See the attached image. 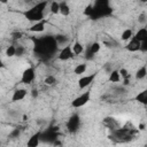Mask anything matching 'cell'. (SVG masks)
I'll return each instance as SVG.
<instances>
[{"instance_id": "cell-38", "label": "cell", "mask_w": 147, "mask_h": 147, "mask_svg": "<svg viewBox=\"0 0 147 147\" xmlns=\"http://www.w3.org/2000/svg\"><path fill=\"white\" fill-rule=\"evenodd\" d=\"M140 1H141L142 3H146V2H147V0H140Z\"/></svg>"}, {"instance_id": "cell-26", "label": "cell", "mask_w": 147, "mask_h": 147, "mask_svg": "<svg viewBox=\"0 0 147 147\" xmlns=\"http://www.w3.org/2000/svg\"><path fill=\"white\" fill-rule=\"evenodd\" d=\"M54 38H55L57 45H62L68 40V37L64 36V34H56V36H54Z\"/></svg>"}, {"instance_id": "cell-13", "label": "cell", "mask_w": 147, "mask_h": 147, "mask_svg": "<svg viewBox=\"0 0 147 147\" xmlns=\"http://www.w3.org/2000/svg\"><path fill=\"white\" fill-rule=\"evenodd\" d=\"M102 123H103V125H106V126H107L108 129H110L111 131L115 130V129H117V127H119L118 122H117L114 117H106V118L102 121Z\"/></svg>"}, {"instance_id": "cell-39", "label": "cell", "mask_w": 147, "mask_h": 147, "mask_svg": "<svg viewBox=\"0 0 147 147\" xmlns=\"http://www.w3.org/2000/svg\"><path fill=\"white\" fill-rule=\"evenodd\" d=\"M0 83H1V78H0Z\"/></svg>"}, {"instance_id": "cell-37", "label": "cell", "mask_w": 147, "mask_h": 147, "mask_svg": "<svg viewBox=\"0 0 147 147\" xmlns=\"http://www.w3.org/2000/svg\"><path fill=\"white\" fill-rule=\"evenodd\" d=\"M8 1H9V0H0V3L6 5V3H8Z\"/></svg>"}, {"instance_id": "cell-27", "label": "cell", "mask_w": 147, "mask_h": 147, "mask_svg": "<svg viewBox=\"0 0 147 147\" xmlns=\"http://www.w3.org/2000/svg\"><path fill=\"white\" fill-rule=\"evenodd\" d=\"M118 72H119V76H121V78H122V79H123V78H126V77H131V75H130L129 70H127V69H125V68H121V69L118 70Z\"/></svg>"}, {"instance_id": "cell-14", "label": "cell", "mask_w": 147, "mask_h": 147, "mask_svg": "<svg viewBox=\"0 0 147 147\" xmlns=\"http://www.w3.org/2000/svg\"><path fill=\"white\" fill-rule=\"evenodd\" d=\"M59 5H60L59 14H61V15L64 16V17H68V16L70 15V13H71V9H70V6L68 5V2L63 0V1L59 2Z\"/></svg>"}, {"instance_id": "cell-28", "label": "cell", "mask_w": 147, "mask_h": 147, "mask_svg": "<svg viewBox=\"0 0 147 147\" xmlns=\"http://www.w3.org/2000/svg\"><path fill=\"white\" fill-rule=\"evenodd\" d=\"M25 53V47L22 46V45H18L16 46V55L15 56H23Z\"/></svg>"}, {"instance_id": "cell-20", "label": "cell", "mask_w": 147, "mask_h": 147, "mask_svg": "<svg viewBox=\"0 0 147 147\" xmlns=\"http://www.w3.org/2000/svg\"><path fill=\"white\" fill-rule=\"evenodd\" d=\"M109 82H111V83H119L121 80H122V78H121V76H119V72H118V70H113V71H110V74H109Z\"/></svg>"}, {"instance_id": "cell-12", "label": "cell", "mask_w": 147, "mask_h": 147, "mask_svg": "<svg viewBox=\"0 0 147 147\" xmlns=\"http://www.w3.org/2000/svg\"><path fill=\"white\" fill-rule=\"evenodd\" d=\"M40 136H41V132L38 131L36 133H33L26 141V145L29 147H37L39 144H40Z\"/></svg>"}, {"instance_id": "cell-32", "label": "cell", "mask_w": 147, "mask_h": 147, "mask_svg": "<svg viewBox=\"0 0 147 147\" xmlns=\"http://www.w3.org/2000/svg\"><path fill=\"white\" fill-rule=\"evenodd\" d=\"M140 52H142V53L147 52V40L140 42Z\"/></svg>"}, {"instance_id": "cell-17", "label": "cell", "mask_w": 147, "mask_h": 147, "mask_svg": "<svg viewBox=\"0 0 147 147\" xmlns=\"http://www.w3.org/2000/svg\"><path fill=\"white\" fill-rule=\"evenodd\" d=\"M146 76H147V68H146V65H141L140 68H138V70L136 71V75H134L136 79H138V80L144 79Z\"/></svg>"}, {"instance_id": "cell-34", "label": "cell", "mask_w": 147, "mask_h": 147, "mask_svg": "<svg viewBox=\"0 0 147 147\" xmlns=\"http://www.w3.org/2000/svg\"><path fill=\"white\" fill-rule=\"evenodd\" d=\"M129 84H130V77L123 78V85H124V86H127Z\"/></svg>"}, {"instance_id": "cell-23", "label": "cell", "mask_w": 147, "mask_h": 147, "mask_svg": "<svg viewBox=\"0 0 147 147\" xmlns=\"http://www.w3.org/2000/svg\"><path fill=\"white\" fill-rule=\"evenodd\" d=\"M59 10H60V5L56 0H53L51 3H49V11L53 14V15H57L59 14Z\"/></svg>"}, {"instance_id": "cell-22", "label": "cell", "mask_w": 147, "mask_h": 147, "mask_svg": "<svg viewBox=\"0 0 147 147\" xmlns=\"http://www.w3.org/2000/svg\"><path fill=\"white\" fill-rule=\"evenodd\" d=\"M5 55L7 57H14L16 55V46L15 45H9L5 49Z\"/></svg>"}, {"instance_id": "cell-15", "label": "cell", "mask_w": 147, "mask_h": 147, "mask_svg": "<svg viewBox=\"0 0 147 147\" xmlns=\"http://www.w3.org/2000/svg\"><path fill=\"white\" fill-rule=\"evenodd\" d=\"M133 37H134L136 39H138L139 41H145V40H147V29H146L145 26L140 28V29L133 34Z\"/></svg>"}, {"instance_id": "cell-3", "label": "cell", "mask_w": 147, "mask_h": 147, "mask_svg": "<svg viewBox=\"0 0 147 147\" xmlns=\"http://www.w3.org/2000/svg\"><path fill=\"white\" fill-rule=\"evenodd\" d=\"M90 101H91V90H87V91L80 93L78 96H76L71 101V107L72 108H80V107L85 106L86 103H88Z\"/></svg>"}, {"instance_id": "cell-29", "label": "cell", "mask_w": 147, "mask_h": 147, "mask_svg": "<svg viewBox=\"0 0 147 147\" xmlns=\"http://www.w3.org/2000/svg\"><path fill=\"white\" fill-rule=\"evenodd\" d=\"M147 16H146V13H141L139 16H138V22L139 23H141V24H145L146 22H147V18H146Z\"/></svg>"}, {"instance_id": "cell-9", "label": "cell", "mask_w": 147, "mask_h": 147, "mask_svg": "<svg viewBox=\"0 0 147 147\" xmlns=\"http://www.w3.org/2000/svg\"><path fill=\"white\" fill-rule=\"evenodd\" d=\"M127 44L125 45V49L127 52H131V53H136V52H139L140 51V42L138 39H136L134 37H132L129 41H126Z\"/></svg>"}, {"instance_id": "cell-18", "label": "cell", "mask_w": 147, "mask_h": 147, "mask_svg": "<svg viewBox=\"0 0 147 147\" xmlns=\"http://www.w3.org/2000/svg\"><path fill=\"white\" fill-rule=\"evenodd\" d=\"M139 103H141V105H147V91L146 90H142L141 92H139L137 95H136V98H134Z\"/></svg>"}, {"instance_id": "cell-19", "label": "cell", "mask_w": 147, "mask_h": 147, "mask_svg": "<svg viewBox=\"0 0 147 147\" xmlns=\"http://www.w3.org/2000/svg\"><path fill=\"white\" fill-rule=\"evenodd\" d=\"M132 37H133V31H132V29H130V28L123 30V32L121 33V40H122V41H125V42L129 41Z\"/></svg>"}, {"instance_id": "cell-16", "label": "cell", "mask_w": 147, "mask_h": 147, "mask_svg": "<svg viewBox=\"0 0 147 147\" xmlns=\"http://www.w3.org/2000/svg\"><path fill=\"white\" fill-rule=\"evenodd\" d=\"M87 70V63L86 62H82L76 64V67L74 68V74L77 76H82L83 74H85Z\"/></svg>"}, {"instance_id": "cell-31", "label": "cell", "mask_w": 147, "mask_h": 147, "mask_svg": "<svg viewBox=\"0 0 147 147\" xmlns=\"http://www.w3.org/2000/svg\"><path fill=\"white\" fill-rule=\"evenodd\" d=\"M94 6H109V0H95Z\"/></svg>"}, {"instance_id": "cell-36", "label": "cell", "mask_w": 147, "mask_h": 147, "mask_svg": "<svg viewBox=\"0 0 147 147\" xmlns=\"http://www.w3.org/2000/svg\"><path fill=\"white\" fill-rule=\"evenodd\" d=\"M5 68V63H3V60H2V57L0 56V69H3Z\"/></svg>"}, {"instance_id": "cell-21", "label": "cell", "mask_w": 147, "mask_h": 147, "mask_svg": "<svg viewBox=\"0 0 147 147\" xmlns=\"http://www.w3.org/2000/svg\"><path fill=\"white\" fill-rule=\"evenodd\" d=\"M93 55L94 54H98L100 51H101V44L99 42V41H94V42H92L90 46H88V48H87Z\"/></svg>"}, {"instance_id": "cell-33", "label": "cell", "mask_w": 147, "mask_h": 147, "mask_svg": "<svg viewBox=\"0 0 147 147\" xmlns=\"http://www.w3.org/2000/svg\"><path fill=\"white\" fill-rule=\"evenodd\" d=\"M11 37H13L14 40H18V39L22 38V33H21V32H14V33L11 34Z\"/></svg>"}, {"instance_id": "cell-35", "label": "cell", "mask_w": 147, "mask_h": 147, "mask_svg": "<svg viewBox=\"0 0 147 147\" xmlns=\"http://www.w3.org/2000/svg\"><path fill=\"white\" fill-rule=\"evenodd\" d=\"M31 95H32L33 98H37V96H38V91H37L36 88H33V90L31 91Z\"/></svg>"}, {"instance_id": "cell-30", "label": "cell", "mask_w": 147, "mask_h": 147, "mask_svg": "<svg viewBox=\"0 0 147 147\" xmlns=\"http://www.w3.org/2000/svg\"><path fill=\"white\" fill-rule=\"evenodd\" d=\"M20 134H21L20 129H13L9 136H10V138H18V137H20Z\"/></svg>"}, {"instance_id": "cell-5", "label": "cell", "mask_w": 147, "mask_h": 147, "mask_svg": "<svg viewBox=\"0 0 147 147\" xmlns=\"http://www.w3.org/2000/svg\"><path fill=\"white\" fill-rule=\"evenodd\" d=\"M95 77H96V72H93V74H91V75H82L80 78H79L78 82H77L79 90H84V88L88 87V86L94 82Z\"/></svg>"}, {"instance_id": "cell-11", "label": "cell", "mask_w": 147, "mask_h": 147, "mask_svg": "<svg viewBox=\"0 0 147 147\" xmlns=\"http://www.w3.org/2000/svg\"><path fill=\"white\" fill-rule=\"evenodd\" d=\"M71 49L74 52V55H80V54H83L85 52V46L76 38L75 41L71 44Z\"/></svg>"}, {"instance_id": "cell-24", "label": "cell", "mask_w": 147, "mask_h": 147, "mask_svg": "<svg viewBox=\"0 0 147 147\" xmlns=\"http://www.w3.org/2000/svg\"><path fill=\"white\" fill-rule=\"evenodd\" d=\"M56 82H57V79H56L55 76H53V75H48V76H46L45 79H44V83H45L46 85H48V86L55 85Z\"/></svg>"}, {"instance_id": "cell-10", "label": "cell", "mask_w": 147, "mask_h": 147, "mask_svg": "<svg viewBox=\"0 0 147 147\" xmlns=\"http://www.w3.org/2000/svg\"><path fill=\"white\" fill-rule=\"evenodd\" d=\"M26 95H28V90H26V88H16V90L13 92L11 101H13V102L22 101V100L25 99Z\"/></svg>"}, {"instance_id": "cell-6", "label": "cell", "mask_w": 147, "mask_h": 147, "mask_svg": "<svg viewBox=\"0 0 147 147\" xmlns=\"http://www.w3.org/2000/svg\"><path fill=\"white\" fill-rule=\"evenodd\" d=\"M79 125H80V117H79V115H77V114L71 115L70 118L67 122V129H68V131L70 133H75V132L78 131Z\"/></svg>"}, {"instance_id": "cell-7", "label": "cell", "mask_w": 147, "mask_h": 147, "mask_svg": "<svg viewBox=\"0 0 147 147\" xmlns=\"http://www.w3.org/2000/svg\"><path fill=\"white\" fill-rule=\"evenodd\" d=\"M75 55H74V52H72V49H71V44H67L65 46H63L61 49H60V52H59V54H57V59L60 60V61H68V60H70V59H72Z\"/></svg>"}, {"instance_id": "cell-8", "label": "cell", "mask_w": 147, "mask_h": 147, "mask_svg": "<svg viewBox=\"0 0 147 147\" xmlns=\"http://www.w3.org/2000/svg\"><path fill=\"white\" fill-rule=\"evenodd\" d=\"M46 20L44 18V20H41V21H38V22H34L29 29H28V31L29 32H32V33H41V32H44L45 31V29H46Z\"/></svg>"}, {"instance_id": "cell-4", "label": "cell", "mask_w": 147, "mask_h": 147, "mask_svg": "<svg viewBox=\"0 0 147 147\" xmlns=\"http://www.w3.org/2000/svg\"><path fill=\"white\" fill-rule=\"evenodd\" d=\"M36 78V70L33 67H28L23 70L22 76H21V83L24 85L31 84Z\"/></svg>"}, {"instance_id": "cell-2", "label": "cell", "mask_w": 147, "mask_h": 147, "mask_svg": "<svg viewBox=\"0 0 147 147\" xmlns=\"http://www.w3.org/2000/svg\"><path fill=\"white\" fill-rule=\"evenodd\" d=\"M48 5V0H42L37 2L36 5H33L31 8L23 10L22 15L30 22H38L45 18V9Z\"/></svg>"}, {"instance_id": "cell-1", "label": "cell", "mask_w": 147, "mask_h": 147, "mask_svg": "<svg viewBox=\"0 0 147 147\" xmlns=\"http://www.w3.org/2000/svg\"><path fill=\"white\" fill-rule=\"evenodd\" d=\"M33 51L40 57H51L54 53H56L59 45L54 37L46 36L40 38H33Z\"/></svg>"}, {"instance_id": "cell-25", "label": "cell", "mask_w": 147, "mask_h": 147, "mask_svg": "<svg viewBox=\"0 0 147 147\" xmlns=\"http://www.w3.org/2000/svg\"><path fill=\"white\" fill-rule=\"evenodd\" d=\"M93 11H94L93 5H87V6L85 7V9L83 10V14H84V16H87V17H92V15H93Z\"/></svg>"}]
</instances>
